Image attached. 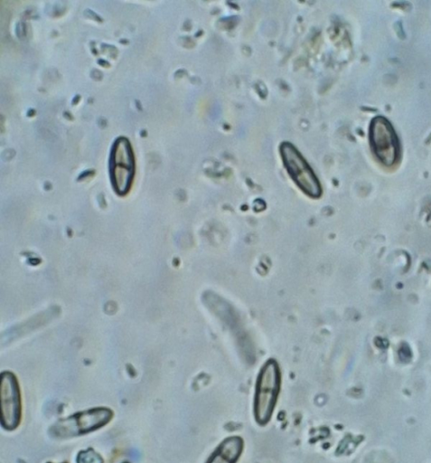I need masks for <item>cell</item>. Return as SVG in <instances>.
Masks as SVG:
<instances>
[{
  "instance_id": "obj_1",
  "label": "cell",
  "mask_w": 431,
  "mask_h": 463,
  "mask_svg": "<svg viewBox=\"0 0 431 463\" xmlns=\"http://www.w3.org/2000/svg\"><path fill=\"white\" fill-rule=\"evenodd\" d=\"M280 385V373L276 363L270 360L262 367L256 388L255 416L256 420L265 424L271 417Z\"/></svg>"
},
{
  "instance_id": "obj_2",
  "label": "cell",
  "mask_w": 431,
  "mask_h": 463,
  "mask_svg": "<svg viewBox=\"0 0 431 463\" xmlns=\"http://www.w3.org/2000/svg\"><path fill=\"white\" fill-rule=\"evenodd\" d=\"M280 153L287 172L298 187L311 197L320 196L319 180L298 150L292 144L284 142Z\"/></svg>"
},
{
  "instance_id": "obj_3",
  "label": "cell",
  "mask_w": 431,
  "mask_h": 463,
  "mask_svg": "<svg viewBox=\"0 0 431 463\" xmlns=\"http://www.w3.org/2000/svg\"><path fill=\"white\" fill-rule=\"evenodd\" d=\"M370 137L372 149L385 165L395 163L398 154L396 134L389 122L383 117H376L370 124Z\"/></svg>"
},
{
  "instance_id": "obj_4",
  "label": "cell",
  "mask_w": 431,
  "mask_h": 463,
  "mask_svg": "<svg viewBox=\"0 0 431 463\" xmlns=\"http://www.w3.org/2000/svg\"><path fill=\"white\" fill-rule=\"evenodd\" d=\"M112 162V179L115 189L118 193H126L133 175V159L126 140L119 139L116 143Z\"/></svg>"
},
{
  "instance_id": "obj_5",
  "label": "cell",
  "mask_w": 431,
  "mask_h": 463,
  "mask_svg": "<svg viewBox=\"0 0 431 463\" xmlns=\"http://www.w3.org/2000/svg\"><path fill=\"white\" fill-rule=\"evenodd\" d=\"M241 449L242 441L239 438H229L220 444L208 463H234Z\"/></svg>"
},
{
  "instance_id": "obj_6",
  "label": "cell",
  "mask_w": 431,
  "mask_h": 463,
  "mask_svg": "<svg viewBox=\"0 0 431 463\" xmlns=\"http://www.w3.org/2000/svg\"><path fill=\"white\" fill-rule=\"evenodd\" d=\"M80 458H83L82 460H79V463H100L101 459L98 455L95 454L92 450H88L80 455Z\"/></svg>"
}]
</instances>
